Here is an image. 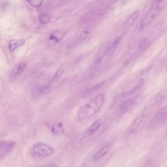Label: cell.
I'll return each instance as SVG.
<instances>
[{
  "mask_svg": "<svg viewBox=\"0 0 167 167\" xmlns=\"http://www.w3.org/2000/svg\"><path fill=\"white\" fill-rule=\"evenodd\" d=\"M160 11L157 6L156 1L155 2L143 19L141 23L140 30H143L147 27L152 23L156 18Z\"/></svg>",
  "mask_w": 167,
  "mask_h": 167,
  "instance_id": "obj_3",
  "label": "cell"
},
{
  "mask_svg": "<svg viewBox=\"0 0 167 167\" xmlns=\"http://www.w3.org/2000/svg\"><path fill=\"white\" fill-rule=\"evenodd\" d=\"M143 117L142 115H139L137 118L135 119L133 122V124L131 127V130H134L140 125L143 120Z\"/></svg>",
  "mask_w": 167,
  "mask_h": 167,
  "instance_id": "obj_16",
  "label": "cell"
},
{
  "mask_svg": "<svg viewBox=\"0 0 167 167\" xmlns=\"http://www.w3.org/2000/svg\"><path fill=\"white\" fill-rule=\"evenodd\" d=\"M27 65V63L24 62L19 63L11 71V77H15L20 75L25 69Z\"/></svg>",
  "mask_w": 167,
  "mask_h": 167,
  "instance_id": "obj_6",
  "label": "cell"
},
{
  "mask_svg": "<svg viewBox=\"0 0 167 167\" xmlns=\"http://www.w3.org/2000/svg\"><path fill=\"white\" fill-rule=\"evenodd\" d=\"M156 2L157 7L160 10L163 9L167 4L166 1H158Z\"/></svg>",
  "mask_w": 167,
  "mask_h": 167,
  "instance_id": "obj_20",
  "label": "cell"
},
{
  "mask_svg": "<svg viewBox=\"0 0 167 167\" xmlns=\"http://www.w3.org/2000/svg\"><path fill=\"white\" fill-rule=\"evenodd\" d=\"M64 72V67L62 66H61L59 67L56 72L54 74L53 78V80L54 81L58 80L62 77Z\"/></svg>",
  "mask_w": 167,
  "mask_h": 167,
  "instance_id": "obj_17",
  "label": "cell"
},
{
  "mask_svg": "<svg viewBox=\"0 0 167 167\" xmlns=\"http://www.w3.org/2000/svg\"><path fill=\"white\" fill-rule=\"evenodd\" d=\"M110 149L109 146H106L103 147L95 153L93 157V160H96L105 156L109 152Z\"/></svg>",
  "mask_w": 167,
  "mask_h": 167,
  "instance_id": "obj_9",
  "label": "cell"
},
{
  "mask_svg": "<svg viewBox=\"0 0 167 167\" xmlns=\"http://www.w3.org/2000/svg\"><path fill=\"white\" fill-rule=\"evenodd\" d=\"M101 124L100 120H98L95 121L93 124L91 125L87 130V132L89 134H92L94 133L99 128Z\"/></svg>",
  "mask_w": 167,
  "mask_h": 167,
  "instance_id": "obj_12",
  "label": "cell"
},
{
  "mask_svg": "<svg viewBox=\"0 0 167 167\" xmlns=\"http://www.w3.org/2000/svg\"><path fill=\"white\" fill-rule=\"evenodd\" d=\"M64 32L61 30H57L51 34L49 37L50 40L55 43L60 42L65 35Z\"/></svg>",
  "mask_w": 167,
  "mask_h": 167,
  "instance_id": "obj_8",
  "label": "cell"
},
{
  "mask_svg": "<svg viewBox=\"0 0 167 167\" xmlns=\"http://www.w3.org/2000/svg\"><path fill=\"white\" fill-rule=\"evenodd\" d=\"M27 2L28 3L33 7H40L43 4V1H27Z\"/></svg>",
  "mask_w": 167,
  "mask_h": 167,
  "instance_id": "obj_19",
  "label": "cell"
},
{
  "mask_svg": "<svg viewBox=\"0 0 167 167\" xmlns=\"http://www.w3.org/2000/svg\"><path fill=\"white\" fill-rule=\"evenodd\" d=\"M144 83V81L141 80L138 82L136 86H135L132 90H131L128 93L129 94H132L134 93L143 85Z\"/></svg>",
  "mask_w": 167,
  "mask_h": 167,
  "instance_id": "obj_18",
  "label": "cell"
},
{
  "mask_svg": "<svg viewBox=\"0 0 167 167\" xmlns=\"http://www.w3.org/2000/svg\"><path fill=\"white\" fill-rule=\"evenodd\" d=\"M15 142L11 141L3 140L0 144V157L3 158L9 154L14 148Z\"/></svg>",
  "mask_w": 167,
  "mask_h": 167,
  "instance_id": "obj_5",
  "label": "cell"
},
{
  "mask_svg": "<svg viewBox=\"0 0 167 167\" xmlns=\"http://www.w3.org/2000/svg\"><path fill=\"white\" fill-rule=\"evenodd\" d=\"M54 150L50 146L42 142H38L32 147L31 156L34 158L41 159L49 157L52 155Z\"/></svg>",
  "mask_w": 167,
  "mask_h": 167,
  "instance_id": "obj_2",
  "label": "cell"
},
{
  "mask_svg": "<svg viewBox=\"0 0 167 167\" xmlns=\"http://www.w3.org/2000/svg\"><path fill=\"white\" fill-rule=\"evenodd\" d=\"M105 94L102 93L91 99L79 109L78 114L79 120L83 121L92 117L100 109L104 102Z\"/></svg>",
  "mask_w": 167,
  "mask_h": 167,
  "instance_id": "obj_1",
  "label": "cell"
},
{
  "mask_svg": "<svg viewBox=\"0 0 167 167\" xmlns=\"http://www.w3.org/2000/svg\"><path fill=\"white\" fill-rule=\"evenodd\" d=\"M25 43L23 39H13L10 41L9 43V50L11 52H13L18 47L23 45Z\"/></svg>",
  "mask_w": 167,
  "mask_h": 167,
  "instance_id": "obj_7",
  "label": "cell"
},
{
  "mask_svg": "<svg viewBox=\"0 0 167 167\" xmlns=\"http://www.w3.org/2000/svg\"><path fill=\"white\" fill-rule=\"evenodd\" d=\"M91 31V28L90 26L87 27L84 29L79 37V40L83 41L89 36Z\"/></svg>",
  "mask_w": 167,
  "mask_h": 167,
  "instance_id": "obj_13",
  "label": "cell"
},
{
  "mask_svg": "<svg viewBox=\"0 0 167 167\" xmlns=\"http://www.w3.org/2000/svg\"><path fill=\"white\" fill-rule=\"evenodd\" d=\"M39 22L43 24H46L49 23L50 21V16L46 13H42L39 16Z\"/></svg>",
  "mask_w": 167,
  "mask_h": 167,
  "instance_id": "obj_14",
  "label": "cell"
},
{
  "mask_svg": "<svg viewBox=\"0 0 167 167\" xmlns=\"http://www.w3.org/2000/svg\"><path fill=\"white\" fill-rule=\"evenodd\" d=\"M140 98V95H137L123 102L119 107V112L121 114L128 112L138 104Z\"/></svg>",
  "mask_w": 167,
  "mask_h": 167,
  "instance_id": "obj_4",
  "label": "cell"
},
{
  "mask_svg": "<svg viewBox=\"0 0 167 167\" xmlns=\"http://www.w3.org/2000/svg\"><path fill=\"white\" fill-rule=\"evenodd\" d=\"M140 11L139 10H137L135 11L132 15H131L127 20V24L129 25H131L136 20L139 14Z\"/></svg>",
  "mask_w": 167,
  "mask_h": 167,
  "instance_id": "obj_15",
  "label": "cell"
},
{
  "mask_svg": "<svg viewBox=\"0 0 167 167\" xmlns=\"http://www.w3.org/2000/svg\"><path fill=\"white\" fill-rule=\"evenodd\" d=\"M167 120V110H163L154 119V122L159 124Z\"/></svg>",
  "mask_w": 167,
  "mask_h": 167,
  "instance_id": "obj_10",
  "label": "cell"
},
{
  "mask_svg": "<svg viewBox=\"0 0 167 167\" xmlns=\"http://www.w3.org/2000/svg\"><path fill=\"white\" fill-rule=\"evenodd\" d=\"M52 133L55 135L61 134L64 130V126L61 123H58L53 125L51 128Z\"/></svg>",
  "mask_w": 167,
  "mask_h": 167,
  "instance_id": "obj_11",
  "label": "cell"
}]
</instances>
